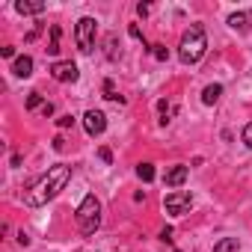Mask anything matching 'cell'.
I'll use <instances>...</instances> for the list:
<instances>
[{"label":"cell","mask_w":252,"mask_h":252,"mask_svg":"<svg viewBox=\"0 0 252 252\" xmlns=\"http://www.w3.org/2000/svg\"><path fill=\"white\" fill-rule=\"evenodd\" d=\"M71 181V166H65V163H57V166H51L27 193H24V202L30 205V208H39V205H48L60 190H65V184Z\"/></svg>","instance_id":"1"},{"label":"cell","mask_w":252,"mask_h":252,"mask_svg":"<svg viewBox=\"0 0 252 252\" xmlns=\"http://www.w3.org/2000/svg\"><path fill=\"white\" fill-rule=\"evenodd\" d=\"M205 51H208L205 27H202V24H190V27L184 30V36H181V42H178V60H181L184 65H193V63H199V60L205 57Z\"/></svg>","instance_id":"2"},{"label":"cell","mask_w":252,"mask_h":252,"mask_svg":"<svg viewBox=\"0 0 252 252\" xmlns=\"http://www.w3.org/2000/svg\"><path fill=\"white\" fill-rule=\"evenodd\" d=\"M74 220H77L80 234H95V231H98V225H101V202L89 193V196L77 205Z\"/></svg>","instance_id":"3"},{"label":"cell","mask_w":252,"mask_h":252,"mask_svg":"<svg viewBox=\"0 0 252 252\" xmlns=\"http://www.w3.org/2000/svg\"><path fill=\"white\" fill-rule=\"evenodd\" d=\"M74 42H77L80 54H92V48H95V18H80L77 21Z\"/></svg>","instance_id":"4"},{"label":"cell","mask_w":252,"mask_h":252,"mask_svg":"<svg viewBox=\"0 0 252 252\" xmlns=\"http://www.w3.org/2000/svg\"><path fill=\"white\" fill-rule=\"evenodd\" d=\"M190 205H193V196H190L187 190H172V193H166V199H163V208H166V214H172V217L187 214Z\"/></svg>","instance_id":"5"},{"label":"cell","mask_w":252,"mask_h":252,"mask_svg":"<svg viewBox=\"0 0 252 252\" xmlns=\"http://www.w3.org/2000/svg\"><path fill=\"white\" fill-rule=\"evenodd\" d=\"M51 77L60 80V83H74V80L80 77V71H77V65H74L71 60H57V63L51 65Z\"/></svg>","instance_id":"6"},{"label":"cell","mask_w":252,"mask_h":252,"mask_svg":"<svg viewBox=\"0 0 252 252\" xmlns=\"http://www.w3.org/2000/svg\"><path fill=\"white\" fill-rule=\"evenodd\" d=\"M83 128H86L89 137H101L107 131V116L101 110H86L83 113Z\"/></svg>","instance_id":"7"},{"label":"cell","mask_w":252,"mask_h":252,"mask_svg":"<svg viewBox=\"0 0 252 252\" xmlns=\"http://www.w3.org/2000/svg\"><path fill=\"white\" fill-rule=\"evenodd\" d=\"M249 24H252V12H234V15H228V27L237 30V33H249Z\"/></svg>","instance_id":"8"},{"label":"cell","mask_w":252,"mask_h":252,"mask_svg":"<svg viewBox=\"0 0 252 252\" xmlns=\"http://www.w3.org/2000/svg\"><path fill=\"white\" fill-rule=\"evenodd\" d=\"M12 74H15V77H30V74H33V57H27V54L18 57V60L12 63Z\"/></svg>","instance_id":"9"},{"label":"cell","mask_w":252,"mask_h":252,"mask_svg":"<svg viewBox=\"0 0 252 252\" xmlns=\"http://www.w3.org/2000/svg\"><path fill=\"white\" fill-rule=\"evenodd\" d=\"M187 181V166H172L169 172H166V184L169 187H181Z\"/></svg>","instance_id":"10"},{"label":"cell","mask_w":252,"mask_h":252,"mask_svg":"<svg viewBox=\"0 0 252 252\" xmlns=\"http://www.w3.org/2000/svg\"><path fill=\"white\" fill-rule=\"evenodd\" d=\"M15 12H21V15H42L45 12V3H27V0H18Z\"/></svg>","instance_id":"11"},{"label":"cell","mask_w":252,"mask_h":252,"mask_svg":"<svg viewBox=\"0 0 252 252\" xmlns=\"http://www.w3.org/2000/svg\"><path fill=\"white\" fill-rule=\"evenodd\" d=\"M60 36H63V30H60V24H54V27H51V42H48V48H45L51 57L60 54Z\"/></svg>","instance_id":"12"},{"label":"cell","mask_w":252,"mask_h":252,"mask_svg":"<svg viewBox=\"0 0 252 252\" xmlns=\"http://www.w3.org/2000/svg\"><path fill=\"white\" fill-rule=\"evenodd\" d=\"M220 95H222V86H220V83H211V86H205L202 101H205V104H217V101H220Z\"/></svg>","instance_id":"13"},{"label":"cell","mask_w":252,"mask_h":252,"mask_svg":"<svg viewBox=\"0 0 252 252\" xmlns=\"http://www.w3.org/2000/svg\"><path fill=\"white\" fill-rule=\"evenodd\" d=\"M237 237H222V240H217L214 243V252H237Z\"/></svg>","instance_id":"14"},{"label":"cell","mask_w":252,"mask_h":252,"mask_svg":"<svg viewBox=\"0 0 252 252\" xmlns=\"http://www.w3.org/2000/svg\"><path fill=\"white\" fill-rule=\"evenodd\" d=\"M104 98H107V101H116V104H125V95L116 92L113 80H104Z\"/></svg>","instance_id":"15"},{"label":"cell","mask_w":252,"mask_h":252,"mask_svg":"<svg viewBox=\"0 0 252 252\" xmlns=\"http://www.w3.org/2000/svg\"><path fill=\"white\" fill-rule=\"evenodd\" d=\"M158 110H160V125H166V122H169V116H172V104L163 98V101H158Z\"/></svg>","instance_id":"16"},{"label":"cell","mask_w":252,"mask_h":252,"mask_svg":"<svg viewBox=\"0 0 252 252\" xmlns=\"http://www.w3.org/2000/svg\"><path fill=\"white\" fill-rule=\"evenodd\" d=\"M137 175H140V181H152L155 178V166L152 163H140L137 166Z\"/></svg>","instance_id":"17"},{"label":"cell","mask_w":252,"mask_h":252,"mask_svg":"<svg viewBox=\"0 0 252 252\" xmlns=\"http://www.w3.org/2000/svg\"><path fill=\"white\" fill-rule=\"evenodd\" d=\"M36 107H45V104H42V95H39V92H30V95H27V110H36Z\"/></svg>","instance_id":"18"},{"label":"cell","mask_w":252,"mask_h":252,"mask_svg":"<svg viewBox=\"0 0 252 252\" xmlns=\"http://www.w3.org/2000/svg\"><path fill=\"white\" fill-rule=\"evenodd\" d=\"M152 54H155V60H160V63H163V60H169V51H166L163 45H155V48H152Z\"/></svg>","instance_id":"19"},{"label":"cell","mask_w":252,"mask_h":252,"mask_svg":"<svg viewBox=\"0 0 252 252\" xmlns=\"http://www.w3.org/2000/svg\"><path fill=\"white\" fill-rule=\"evenodd\" d=\"M240 137H243V143H246V149H252V122H249V125H246V128H243V134H240Z\"/></svg>","instance_id":"20"},{"label":"cell","mask_w":252,"mask_h":252,"mask_svg":"<svg viewBox=\"0 0 252 252\" xmlns=\"http://www.w3.org/2000/svg\"><path fill=\"white\" fill-rule=\"evenodd\" d=\"M74 125V116H60L57 119V128H71Z\"/></svg>","instance_id":"21"},{"label":"cell","mask_w":252,"mask_h":252,"mask_svg":"<svg viewBox=\"0 0 252 252\" xmlns=\"http://www.w3.org/2000/svg\"><path fill=\"white\" fill-rule=\"evenodd\" d=\"M107 57H110V60H116V39H113V36L107 39Z\"/></svg>","instance_id":"22"},{"label":"cell","mask_w":252,"mask_h":252,"mask_svg":"<svg viewBox=\"0 0 252 252\" xmlns=\"http://www.w3.org/2000/svg\"><path fill=\"white\" fill-rule=\"evenodd\" d=\"M98 158H101L104 163H110V160H113V152H110V149H101V152H98Z\"/></svg>","instance_id":"23"},{"label":"cell","mask_w":252,"mask_h":252,"mask_svg":"<svg viewBox=\"0 0 252 252\" xmlns=\"http://www.w3.org/2000/svg\"><path fill=\"white\" fill-rule=\"evenodd\" d=\"M160 240H163V243H172V228H169V225L160 231Z\"/></svg>","instance_id":"24"},{"label":"cell","mask_w":252,"mask_h":252,"mask_svg":"<svg viewBox=\"0 0 252 252\" xmlns=\"http://www.w3.org/2000/svg\"><path fill=\"white\" fill-rule=\"evenodd\" d=\"M137 12H140V15H143V18H146V15H149V12H152V6H149V3H140V6H137Z\"/></svg>","instance_id":"25"},{"label":"cell","mask_w":252,"mask_h":252,"mask_svg":"<svg viewBox=\"0 0 252 252\" xmlns=\"http://www.w3.org/2000/svg\"><path fill=\"white\" fill-rule=\"evenodd\" d=\"M128 33H131L134 39H143V33H140V27H137V24H131V27H128Z\"/></svg>","instance_id":"26"},{"label":"cell","mask_w":252,"mask_h":252,"mask_svg":"<svg viewBox=\"0 0 252 252\" xmlns=\"http://www.w3.org/2000/svg\"><path fill=\"white\" fill-rule=\"evenodd\" d=\"M175 252H181V249H175Z\"/></svg>","instance_id":"27"}]
</instances>
